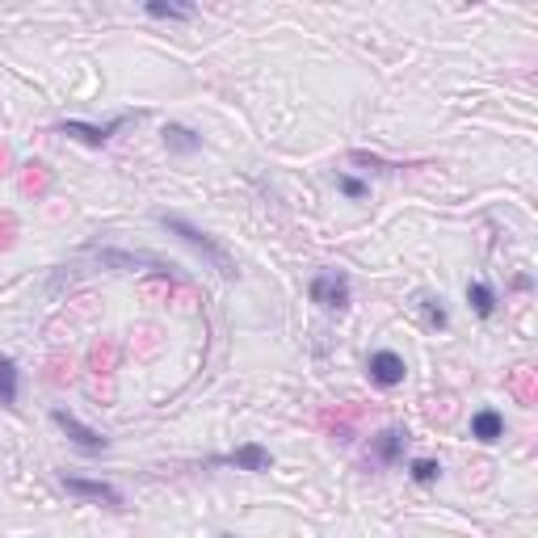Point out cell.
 <instances>
[{"label":"cell","instance_id":"6","mask_svg":"<svg viewBox=\"0 0 538 538\" xmlns=\"http://www.w3.org/2000/svg\"><path fill=\"white\" fill-rule=\"evenodd\" d=\"M206 463H210V467H236V471L261 475L273 467V455H269V446H261V442H244V446H236V450H227V455H210Z\"/></svg>","mask_w":538,"mask_h":538},{"label":"cell","instance_id":"8","mask_svg":"<svg viewBox=\"0 0 538 538\" xmlns=\"http://www.w3.org/2000/svg\"><path fill=\"white\" fill-rule=\"evenodd\" d=\"M366 375L375 387H400L404 375H408V362L400 358L396 349H375L370 358H366Z\"/></svg>","mask_w":538,"mask_h":538},{"label":"cell","instance_id":"17","mask_svg":"<svg viewBox=\"0 0 538 538\" xmlns=\"http://www.w3.org/2000/svg\"><path fill=\"white\" fill-rule=\"evenodd\" d=\"M349 160H353V164H366V169H375V173H396V169H404V164H392V160L370 156V152H349Z\"/></svg>","mask_w":538,"mask_h":538},{"label":"cell","instance_id":"14","mask_svg":"<svg viewBox=\"0 0 538 538\" xmlns=\"http://www.w3.org/2000/svg\"><path fill=\"white\" fill-rule=\"evenodd\" d=\"M421 312H425L429 328H450V312H446L442 295H421Z\"/></svg>","mask_w":538,"mask_h":538},{"label":"cell","instance_id":"7","mask_svg":"<svg viewBox=\"0 0 538 538\" xmlns=\"http://www.w3.org/2000/svg\"><path fill=\"white\" fill-rule=\"evenodd\" d=\"M408 442H412V433L404 425H387V429H379V433L370 438V459L379 463V467H400Z\"/></svg>","mask_w":538,"mask_h":538},{"label":"cell","instance_id":"4","mask_svg":"<svg viewBox=\"0 0 538 538\" xmlns=\"http://www.w3.org/2000/svg\"><path fill=\"white\" fill-rule=\"evenodd\" d=\"M139 114H118V118H110V123H80V118H64V123H55V135H64V139H76V143H89V147H101V143H110L118 131L127 127V123H135Z\"/></svg>","mask_w":538,"mask_h":538},{"label":"cell","instance_id":"2","mask_svg":"<svg viewBox=\"0 0 538 538\" xmlns=\"http://www.w3.org/2000/svg\"><path fill=\"white\" fill-rule=\"evenodd\" d=\"M307 295L324 312H345L349 299H353V286H349V273H341V269H316L312 282H307Z\"/></svg>","mask_w":538,"mask_h":538},{"label":"cell","instance_id":"11","mask_svg":"<svg viewBox=\"0 0 538 538\" xmlns=\"http://www.w3.org/2000/svg\"><path fill=\"white\" fill-rule=\"evenodd\" d=\"M467 303H471V312L479 320H492L496 316V307H501V295H496L484 278H471V282H467Z\"/></svg>","mask_w":538,"mask_h":538},{"label":"cell","instance_id":"1","mask_svg":"<svg viewBox=\"0 0 538 538\" xmlns=\"http://www.w3.org/2000/svg\"><path fill=\"white\" fill-rule=\"evenodd\" d=\"M156 223L164 227V232H169V236L181 240L186 249H194V257H198V261H202L206 269H215L219 278H240L236 257L227 253V249H223V244H219L215 236H210V232H202L198 223H190L186 215H169V210H160Z\"/></svg>","mask_w":538,"mask_h":538},{"label":"cell","instance_id":"10","mask_svg":"<svg viewBox=\"0 0 538 538\" xmlns=\"http://www.w3.org/2000/svg\"><path fill=\"white\" fill-rule=\"evenodd\" d=\"M471 438L475 442H484V446H492V442H501L505 438V416L496 408H479V412H471Z\"/></svg>","mask_w":538,"mask_h":538},{"label":"cell","instance_id":"5","mask_svg":"<svg viewBox=\"0 0 538 538\" xmlns=\"http://www.w3.org/2000/svg\"><path fill=\"white\" fill-rule=\"evenodd\" d=\"M51 421H55V429L64 433L67 442L76 446V450H84V455H101L106 446H110V438L101 433V429L93 425H84L76 412H67V408H51Z\"/></svg>","mask_w":538,"mask_h":538},{"label":"cell","instance_id":"13","mask_svg":"<svg viewBox=\"0 0 538 538\" xmlns=\"http://www.w3.org/2000/svg\"><path fill=\"white\" fill-rule=\"evenodd\" d=\"M143 13L156 21H194V4H173V0H147Z\"/></svg>","mask_w":538,"mask_h":538},{"label":"cell","instance_id":"3","mask_svg":"<svg viewBox=\"0 0 538 538\" xmlns=\"http://www.w3.org/2000/svg\"><path fill=\"white\" fill-rule=\"evenodd\" d=\"M59 484H64L67 496H76V501H84V505L127 509V496H123V488H118V484H110V479H89V475H64Z\"/></svg>","mask_w":538,"mask_h":538},{"label":"cell","instance_id":"18","mask_svg":"<svg viewBox=\"0 0 538 538\" xmlns=\"http://www.w3.org/2000/svg\"><path fill=\"white\" fill-rule=\"evenodd\" d=\"M219 538H232V534H219Z\"/></svg>","mask_w":538,"mask_h":538},{"label":"cell","instance_id":"16","mask_svg":"<svg viewBox=\"0 0 538 538\" xmlns=\"http://www.w3.org/2000/svg\"><path fill=\"white\" fill-rule=\"evenodd\" d=\"M333 181H336V190L345 194L349 202H362L366 194H370V186H366L362 177H353V173H341V169H336V173H333Z\"/></svg>","mask_w":538,"mask_h":538},{"label":"cell","instance_id":"12","mask_svg":"<svg viewBox=\"0 0 538 538\" xmlns=\"http://www.w3.org/2000/svg\"><path fill=\"white\" fill-rule=\"evenodd\" d=\"M17 396H21V370L9 353H0V408H17Z\"/></svg>","mask_w":538,"mask_h":538},{"label":"cell","instance_id":"9","mask_svg":"<svg viewBox=\"0 0 538 538\" xmlns=\"http://www.w3.org/2000/svg\"><path fill=\"white\" fill-rule=\"evenodd\" d=\"M160 139L169 147V156H198L202 152V135L194 127H186V123H164Z\"/></svg>","mask_w":538,"mask_h":538},{"label":"cell","instance_id":"15","mask_svg":"<svg viewBox=\"0 0 538 538\" xmlns=\"http://www.w3.org/2000/svg\"><path fill=\"white\" fill-rule=\"evenodd\" d=\"M408 475H412V484H438V479H442V463L438 459H412Z\"/></svg>","mask_w":538,"mask_h":538}]
</instances>
